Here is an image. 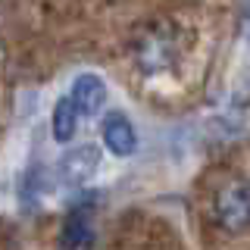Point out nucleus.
Wrapping results in <instances>:
<instances>
[{
  "label": "nucleus",
  "instance_id": "nucleus-1",
  "mask_svg": "<svg viewBox=\"0 0 250 250\" xmlns=\"http://www.w3.org/2000/svg\"><path fill=\"white\" fill-rule=\"evenodd\" d=\"M216 219L229 231L250 229V182H234L216 197Z\"/></svg>",
  "mask_w": 250,
  "mask_h": 250
},
{
  "label": "nucleus",
  "instance_id": "nucleus-2",
  "mask_svg": "<svg viewBox=\"0 0 250 250\" xmlns=\"http://www.w3.org/2000/svg\"><path fill=\"white\" fill-rule=\"evenodd\" d=\"M100 138L113 156H131L138 150V135L122 113H106L100 122Z\"/></svg>",
  "mask_w": 250,
  "mask_h": 250
},
{
  "label": "nucleus",
  "instance_id": "nucleus-3",
  "mask_svg": "<svg viewBox=\"0 0 250 250\" xmlns=\"http://www.w3.org/2000/svg\"><path fill=\"white\" fill-rule=\"evenodd\" d=\"M72 104L78 109V116L82 119H91V116H97L100 109H104V100H106V84L100 82L97 75H78L72 82Z\"/></svg>",
  "mask_w": 250,
  "mask_h": 250
},
{
  "label": "nucleus",
  "instance_id": "nucleus-4",
  "mask_svg": "<svg viewBox=\"0 0 250 250\" xmlns=\"http://www.w3.org/2000/svg\"><path fill=\"white\" fill-rule=\"evenodd\" d=\"M78 109L72 104V97H62L57 100V106H53V119H50V131L53 138L60 141V144H66V141L75 138V128H78Z\"/></svg>",
  "mask_w": 250,
  "mask_h": 250
},
{
  "label": "nucleus",
  "instance_id": "nucleus-5",
  "mask_svg": "<svg viewBox=\"0 0 250 250\" xmlns=\"http://www.w3.org/2000/svg\"><path fill=\"white\" fill-rule=\"evenodd\" d=\"M97 150L94 147H82V150H75V153H69V160H66V175L72 178V182H84V178L91 175L94 169H97Z\"/></svg>",
  "mask_w": 250,
  "mask_h": 250
},
{
  "label": "nucleus",
  "instance_id": "nucleus-6",
  "mask_svg": "<svg viewBox=\"0 0 250 250\" xmlns=\"http://www.w3.org/2000/svg\"><path fill=\"white\" fill-rule=\"evenodd\" d=\"M82 241H88V216H69V225L66 231H62V244H66V250H75Z\"/></svg>",
  "mask_w": 250,
  "mask_h": 250
}]
</instances>
